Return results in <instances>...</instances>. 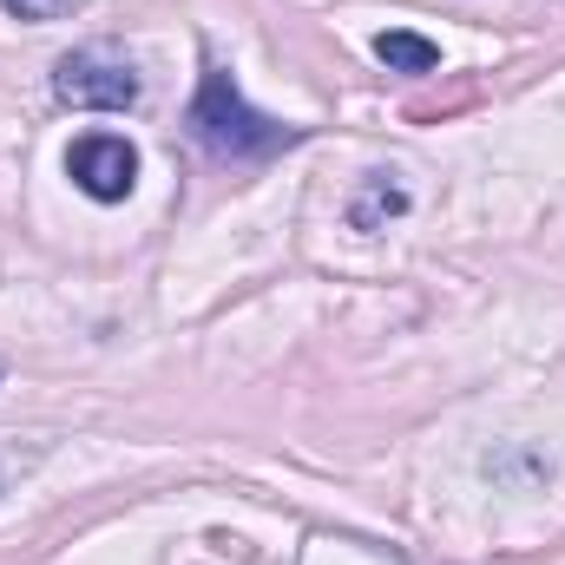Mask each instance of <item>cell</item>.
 I'll return each instance as SVG.
<instances>
[{
    "label": "cell",
    "instance_id": "6da1fadb",
    "mask_svg": "<svg viewBox=\"0 0 565 565\" xmlns=\"http://www.w3.org/2000/svg\"><path fill=\"white\" fill-rule=\"evenodd\" d=\"M184 126H191V139L204 145L217 164H264V158H277V151H289L302 139V126H282L270 113H257L224 66H204Z\"/></svg>",
    "mask_w": 565,
    "mask_h": 565
},
{
    "label": "cell",
    "instance_id": "7a4b0ae2",
    "mask_svg": "<svg viewBox=\"0 0 565 565\" xmlns=\"http://www.w3.org/2000/svg\"><path fill=\"white\" fill-rule=\"evenodd\" d=\"M139 73H132V60L126 53H113V46H73V53H60V66H53V99L60 106H79V113H132L139 106Z\"/></svg>",
    "mask_w": 565,
    "mask_h": 565
},
{
    "label": "cell",
    "instance_id": "3957f363",
    "mask_svg": "<svg viewBox=\"0 0 565 565\" xmlns=\"http://www.w3.org/2000/svg\"><path fill=\"white\" fill-rule=\"evenodd\" d=\"M66 178L93 198V204H126L139 191V145L119 132H86L66 151Z\"/></svg>",
    "mask_w": 565,
    "mask_h": 565
},
{
    "label": "cell",
    "instance_id": "277c9868",
    "mask_svg": "<svg viewBox=\"0 0 565 565\" xmlns=\"http://www.w3.org/2000/svg\"><path fill=\"white\" fill-rule=\"evenodd\" d=\"M408 211V184L395 178V171H369L362 178V191H355V204H349V224L355 231H388V217H402Z\"/></svg>",
    "mask_w": 565,
    "mask_h": 565
},
{
    "label": "cell",
    "instance_id": "5b68a950",
    "mask_svg": "<svg viewBox=\"0 0 565 565\" xmlns=\"http://www.w3.org/2000/svg\"><path fill=\"white\" fill-rule=\"evenodd\" d=\"M375 60L388 73H434L440 66V46L422 40V33H408V26H388V33H375Z\"/></svg>",
    "mask_w": 565,
    "mask_h": 565
},
{
    "label": "cell",
    "instance_id": "8992f818",
    "mask_svg": "<svg viewBox=\"0 0 565 565\" xmlns=\"http://www.w3.org/2000/svg\"><path fill=\"white\" fill-rule=\"evenodd\" d=\"M13 20H33V26H46V20H66V13H79L86 0H0Z\"/></svg>",
    "mask_w": 565,
    "mask_h": 565
}]
</instances>
